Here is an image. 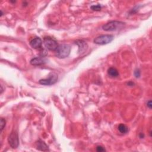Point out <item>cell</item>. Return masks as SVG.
Masks as SVG:
<instances>
[{
  "label": "cell",
  "mask_w": 152,
  "mask_h": 152,
  "mask_svg": "<svg viewBox=\"0 0 152 152\" xmlns=\"http://www.w3.org/2000/svg\"><path fill=\"white\" fill-rule=\"evenodd\" d=\"M70 51L71 47L69 45L61 44L55 50V55L59 58H65L69 56Z\"/></svg>",
  "instance_id": "cell-1"
},
{
  "label": "cell",
  "mask_w": 152,
  "mask_h": 152,
  "mask_svg": "<svg viewBox=\"0 0 152 152\" xmlns=\"http://www.w3.org/2000/svg\"><path fill=\"white\" fill-rule=\"evenodd\" d=\"M125 26V23L122 22L112 21L102 26V29L105 31H116L122 29Z\"/></svg>",
  "instance_id": "cell-2"
},
{
  "label": "cell",
  "mask_w": 152,
  "mask_h": 152,
  "mask_svg": "<svg viewBox=\"0 0 152 152\" xmlns=\"http://www.w3.org/2000/svg\"><path fill=\"white\" fill-rule=\"evenodd\" d=\"M114 39V36L111 35H103L96 38L94 39V42L96 44L103 45L111 43Z\"/></svg>",
  "instance_id": "cell-3"
},
{
  "label": "cell",
  "mask_w": 152,
  "mask_h": 152,
  "mask_svg": "<svg viewBox=\"0 0 152 152\" xmlns=\"http://www.w3.org/2000/svg\"><path fill=\"white\" fill-rule=\"evenodd\" d=\"M8 141L10 146L13 149H16L19 145V139L18 136L17 131H13L8 138Z\"/></svg>",
  "instance_id": "cell-4"
},
{
  "label": "cell",
  "mask_w": 152,
  "mask_h": 152,
  "mask_svg": "<svg viewBox=\"0 0 152 152\" xmlns=\"http://www.w3.org/2000/svg\"><path fill=\"white\" fill-rule=\"evenodd\" d=\"M45 47L50 51H55L58 47L57 42L51 37H45L43 39Z\"/></svg>",
  "instance_id": "cell-5"
},
{
  "label": "cell",
  "mask_w": 152,
  "mask_h": 152,
  "mask_svg": "<svg viewBox=\"0 0 152 152\" xmlns=\"http://www.w3.org/2000/svg\"><path fill=\"white\" fill-rule=\"evenodd\" d=\"M58 80V76L55 73H51L49 77L39 80V83L45 86H49L55 84Z\"/></svg>",
  "instance_id": "cell-6"
},
{
  "label": "cell",
  "mask_w": 152,
  "mask_h": 152,
  "mask_svg": "<svg viewBox=\"0 0 152 152\" xmlns=\"http://www.w3.org/2000/svg\"><path fill=\"white\" fill-rule=\"evenodd\" d=\"M42 41L41 38H35L33 39L30 42V45L31 47L34 49H40L42 48Z\"/></svg>",
  "instance_id": "cell-7"
},
{
  "label": "cell",
  "mask_w": 152,
  "mask_h": 152,
  "mask_svg": "<svg viewBox=\"0 0 152 152\" xmlns=\"http://www.w3.org/2000/svg\"><path fill=\"white\" fill-rule=\"evenodd\" d=\"M46 61H46V59L43 57H35L31 59L30 64L33 65L38 66V65H41L42 64H44L45 63H46Z\"/></svg>",
  "instance_id": "cell-8"
},
{
  "label": "cell",
  "mask_w": 152,
  "mask_h": 152,
  "mask_svg": "<svg viewBox=\"0 0 152 152\" xmlns=\"http://www.w3.org/2000/svg\"><path fill=\"white\" fill-rule=\"evenodd\" d=\"M36 149L39 150L44 151H49L48 146L45 144V143H44L42 140L38 141L36 143Z\"/></svg>",
  "instance_id": "cell-9"
},
{
  "label": "cell",
  "mask_w": 152,
  "mask_h": 152,
  "mask_svg": "<svg viewBox=\"0 0 152 152\" xmlns=\"http://www.w3.org/2000/svg\"><path fill=\"white\" fill-rule=\"evenodd\" d=\"M76 43L78 46V48H79L78 52L80 53L83 52L85 51H86L88 48V45L86 42H85L83 41H77Z\"/></svg>",
  "instance_id": "cell-10"
},
{
  "label": "cell",
  "mask_w": 152,
  "mask_h": 152,
  "mask_svg": "<svg viewBox=\"0 0 152 152\" xmlns=\"http://www.w3.org/2000/svg\"><path fill=\"white\" fill-rule=\"evenodd\" d=\"M108 73L111 77H117L119 76V72L118 70L114 68H109L108 70Z\"/></svg>",
  "instance_id": "cell-11"
},
{
  "label": "cell",
  "mask_w": 152,
  "mask_h": 152,
  "mask_svg": "<svg viewBox=\"0 0 152 152\" xmlns=\"http://www.w3.org/2000/svg\"><path fill=\"white\" fill-rule=\"evenodd\" d=\"M118 130L120 132V133L122 134H126L128 131V128L125 125L123 124H121L119 125V126H118Z\"/></svg>",
  "instance_id": "cell-12"
},
{
  "label": "cell",
  "mask_w": 152,
  "mask_h": 152,
  "mask_svg": "<svg viewBox=\"0 0 152 152\" xmlns=\"http://www.w3.org/2000/svg\"><path fill=\"white\" fill-rule=\"evenodd\" d=\"M101 9H102V7L99 4L95 5H92L91 7V9L94 10V11H100L101 10Z\"/></svg>",
  "instance_id": "cell-13"
},
{
  "label": "cell",
  "mask_w": 152,
  "mask_h": 152,
  "mask_svg": "<svg viewBox=\"0 0 152 152\" xmlns=\"http://www.w3.org/2000/svg\"><path fill=\"white\" fill-rule=\"evenodd\" d=\"M5 123L6 121L3 118H1V121H0V127H1V131H2L4 128L5 126Z\"/></svg>",
  "instance_id": "cell-14"
},
{
  "label": "cell",
  "mask_w": 152,
  "mask_h": 152,
  "mask_svg": "<svg viewBox=\"0 0 152 152\" xmlns=\"http://www.w3.org/2000/svg\"><path fill=\"white\" fill-rule=\"evenodd\" d=\"M134 76L136 78H139L140 76V71L138 69H136L134 71Z\"/></svg>",
  "instance_id": "cell-15"
},
{
  "label": "cell",
  "mask_w": 152,
  "mask_h": 152,
  "mask_svg": "<svg viewBox=\"0 0 152 152\" xmlns=\"http://www.w3.org/2000/svg\"><path fill=\"white\" fill-rule=\"evenodd\" d=\"M96 150H97V151L102 152V151H105V149L102 146H97V147H96Z\"/></svg>",
  "instance_id": "cell-16"
},
{
  "label": "cell",
  "mask_w": 152,
  "mask_h": 152,
  "mask_svg": "<svg viewBox=\"0 0 152 152\" xmlns=\"http://www.w3.org/2000/svg\"><path fill=\"white\" fill-rule=\"evenodd\" d=\"M147 107L151 109V101H149L148 102H147Z\"/></svg>",
  "instance_id": "cell-17"
},
{
  "label": "cell",
  "mask_w": 152,
  "mask_h": 152,
  "mask_svg": "<svg viewBox=\"0 0 152 152\" xmlns=\"http://www.w3.org/2000/svg\"><path fill=\"white\" fill-rule=\"evenodd\" d=\"M3 15V13L2 11H1V17Z\"/></svg>",
  "instance_id": "cell-18"
}]
</instances>
